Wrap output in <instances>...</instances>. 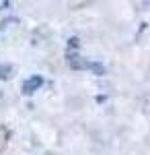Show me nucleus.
I'll use <instances>...</instances> for the list:
<instances>
[{
	"instance_id": "f257e3e1",
	"label": "nucleus",
	"mask_w": 150,
	"mask_h": 155,
	"mask_svg": "<svg viewBox=\"0 0 150 155\" xmlns=\"http://www.w3.org/2000/svg\"><path fill=\"white\" fill-rule=\"evenodd\" d=\"M41 85H43V79H41V77H31V79H27V81L23 83V93L29 95V93L37 91Z\"/></svg>"
},
{
	"instance_id": "f03ea898",
	"label": "nucleus",
	"mask_w": 150,
	"mask_h": 155,
	"mask_svg": "<svg viewBox=\"0 0 150 155\" xmlns=\"http://www.w3.org/2000/svg\"><path fill=\"white\" fill-rule=\"evenodd\" d=\"M11 66H8V64H6V66H0V79H8V77H11Z\"/></svg>"
}]
</instances>
